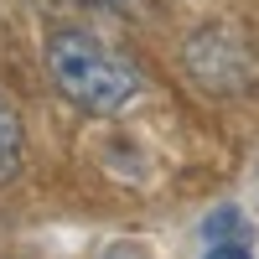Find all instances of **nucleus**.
I'll return each instance as SVG.
<instances>
[{
  "instance_id": "3",
  "label": "nucleus",
  "mask_w": 259,
  "mask_h": 259,
  "mask_svg": "<svg viewBox=\"0 0 259 259\" xmlns=\"http://www.w3.org/2000/svg\"><path fill=\"white\" fill-rule=\"evenodd\" d=\"M21 161H26V130H21L16 104L0 94V187L21 171Z\"/></svg>"
},
{
  "instance_id": "7",
  "label": "nucleus",
  "mask_w": 259,
  "mask_h": 259,
  "mask_svg": "<svg viewBox=\"0 0 259 259\" xmlns=\"http://www.w3.org/2000/svg\"><path fill=\"white\" fill-rule=\"evenodd\" d=\"M94 6H104V11H130L135 0H94Z\"/></svg>"
},
{
  "instance_id": "1",
  "label": "nucleus",
  "mask_w": 259,
  "mask_h": 259,
  "mask_svg": "<svg viewBox=\"0 0 259 259\" xmlns=\"http://www.w3.org/2000/svg\"><path fill=\"white\" fill-rule=\"evenodd\" d=\"M47 73L57 83V94L94 119H114L124 109H135L145 94L135 62H124L109 41H99L83 26H62L47 36Z\"/></svg>"
},
{
  "instance_id": "5",
  "label": "nucleus",
  "mask_w": 259,
  "mask_h": 259,
  "mask_svg": "<svg viewBox=\"0 0 259 259\" xmlns=\"http://www.w3.org/2000/svg\"><path fill=\"white\" fill-rule=\"evenodd\" d=\"M207 259H249V249H244V244H212Z\"/></svg>"
},
{
  "instance_id": "6",
  "label": "nucleus",
  "mask_w": 259,
  "mask_h": 259,
  "mask_svg": "<svg viewBox=\"0 0 259 259\" xmlns=\"http://www.w3.org/2000/svg\"><path fill=\"white\" fill-rule=\"evenodd\" d=\"M104 259H145V254H140V249H130V244H114V249L104 254Z\"/></svg>"
},
{
  "instance_id": "2",
  "label": "nucleus",
  "mask_w": 259,
  "mask_h": 259,
  "mask_svg": "<svg viewBox=\"0 0 259 259\" xmlns=\"http://www.w3.org/2000/svg\"><path fill=\"white\" fill-rule=\"evenodd\" d=\"M182 62L207 94H249L259 83V47L239 26H202L182 47Z\"/></svg>"
},
{
  "instance_id": "4",
  "label": "nucleus",
  "mask_w": 259,
  "mask_h": 259,
  "mask_svg": "<svg viewBox=\"0 0 259 259\" xmlns=\"http://www.w3.org/2000/svg\"><path fill=\"white\" fill-rule=\"evenodd\" d=\"M244 233H249V228H244V212H239V207H218V212L202 223V239H207V244H239Z\"/></svg>"
}]
</instances>
